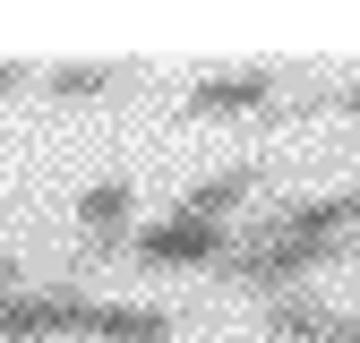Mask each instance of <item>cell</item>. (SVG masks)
<instances>
[{"mask_svg": "<svg viewBox=\"0 0 360 343\" xmlns=\"http://www.w3.org/2000/svg\"><path fill=\"white\" fill-rule=\"evenodd\" d=\"M103 300L86 292H0V343H60V335H95Z\"/></svg>", "mask_w": 360, "mask_h": 343, "instance_id": "1", "label": "cell"}, {"mask_svg": "<svg viewBox=\"0 0 360 343\" xmlns=\"http://www.w3.org/2000/svg\"><path fill=\"white\" fill-rule=\"evenodd\" d=\"M129 249H138L146 266H223V257H232V232L198 224V214H163V224H146Z\"/></svg>", "mask_w": 360, "mask_h": 343, "instance_id": "2", "label": "cell"}, {"mask_svg": "<svg viewBox=\"0 0 360 343\" xmlns=\"http://www.w3.org/2000/svg\"><path fill=\"white\" fill-rule=\"evenodd\" d=\"M283 77L275 69H223V77H198L189 86V120H240V112H275Z\"/></svg>", "mask_w": 360, "mask_h": 343, "instance_id": "3", "label": "cell"}, {"mask_svg": "<svg viewBox=\"0 0 360 343\" xmlns=\"http://www.w3.org/2000/svg\"><path fill=\"white\" fill-rule=\"evenodd\" d=\"M266 335H283V343H360V309L283 292V300H266Z\"/></svg>", "mask_w": 360, "mask_h": 343, "instance_id": "4", "label": "cell"}, {"mask_svg": "<svg viewBox=\"0 0 360 343\" xmlns=\"http://www.w3.org/2000/svg\"><path fill=\"white\" fill-rule=\"evenodd\" d=\"M257 181H266V163H223V172H206L198 189H180L172 214H198V224H223V232H232V214L257 198Z\"/></svg>", "mask_w": 360, "mask_h": 343, "instance_id": "5", "label": "cell"}, {"mask_svg": "<svg viewBox=\"0 0 360 343\" xmlns=\"http://www.w3.org/2000/svg\"><path fill=\"white\" fill-rule=\"evenodd\" d=\"M77 224H86L95 249H120L129 224H138V189H129V181H95V189L77 198Z\"/></svg>", "mask_w": 360, "mask_h": 343, "instance_id": "6", "label": "cell"}, {"mask_svg": "<svg viewBox=\"0 0 360 343\" xmlns=\"http://www.w3.org/2000/svg\"><path fill=\"white\" fill-rule=\"evenodd\" d=\"M95 343H172V318L163 309H138V300H103Z\"/></svg>", "mask_w": 360, "mask_h": 343, "instance_id": "7", "label": "cell"}, {"mask_svg": "<svg viewBox=\"0 0 360 343\" xmlns=\"http://www.w3.org/2000/svg\"><path fill=\"white\" fill-rule=\"evenodd\" d=\"M60 103H86V95H112V86H129V69H103V60H77V69H52L43 77Z\"/></svg>", "mask_w": 360, "mask_h": 343, "instance_id": "8", "label": "cell"}, {"mask_svg": "<svg viewBox=\"0 0 360 343\" xmlns=\"http://www.w3.org/2000/svg\"><path fill=\"white\" fill-rule=\"evenodd\" d=\"M318 112H343V120H360V77H352V86H326V95H318Z\"/></svg>", "mask_w": 360, "mask_h": 343, "instance_id": "9", "label": "cell"}, {"mask_svg": "<svg viewBox=\"0 0 360 343\" xmlns=\"http://www.w3.org/2000/svg\"><path fill=\"white\" fill-rule=\"evenodd\" d=\"M0 95H26V69L18 60H0Z\"/></svg>", "mask_w": 360, "mask_h": 343, "instance_id": "10", "label": "cell"}, {"mask_svg": "<svg viewBox=\"0 0 360 343\" xmlns=\"http://www.w3.org/2000/svg\"><path fill=\"white\" fill-rule=\"evenodd\" d=\"M0 292H18V257L9 249H0Z\"/></svg>", "mask_w": 360, "mask_h": 343, "instance_id": "11", "label": "cell"}]
</instances>
